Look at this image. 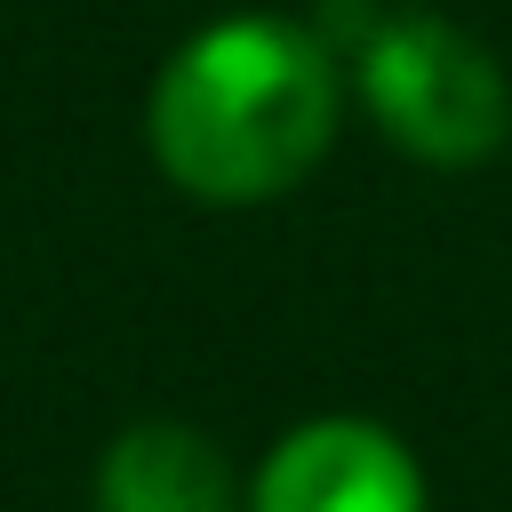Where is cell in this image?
Returning <instances> with one entry per match:
<instances>
[{"instance_id": "4", "label": "cell", "mask_w": 512, "mask_h": 512, "mask_svg": "<svg viewBox=\"0 0 512 512\" xmlns=\"http://www.w3.org/2000/svg\"><path fill=\"white\" fill-rule=\"evenodd\" d=\"M96 512H240L232 464L208 432L176 416L128 424L96 464Z\"/></svg>"}, {"instance_id": "2", "label": "cell", "mask_w": 512, "mask_h": 512, "mask_svg": "<svg viewBox=\"0 0 512 512\" xmlns=\"http://www.w3.org/2000/svg\"><path fill=\"white\" fill-rule=\"evenodd\" d=\"M320 32L368 104V120L424 168H480L512 136V80L504 64L456 32L448 16H368L360 0H336Z\"/></svg>"}, {"instance_id": "1", "label": "cell", "mask_w": 512, "mask_h": 512, "mask_svg": "<svg viewBox=\"0 0 512 512\" xmlns=\"http://www.w3.org/2000/svg\"><path fill=\"white\" fill-rule=\"evenodd\" d=\"M336 112H344V72L312 24L216 16L160 64L144 136L176 192L248 208L320 168Z\"/></svg>"}, {"instance_id": "3", "label": "cell", "mask_w": 512, "mask_h": 512, "mask_svg": "<svg viewBox=\"0 0 512 512\" xmlns=\"http://www.w3.org/2000/svg\"><path fill=\"white\" fill-rule=\"evenodd\" d=\"M248 512H424V472L384 424L312 416L264 456Z\"/></svg>"}]
</instances>
